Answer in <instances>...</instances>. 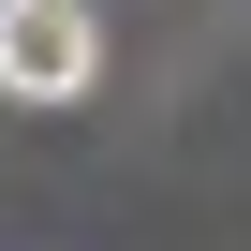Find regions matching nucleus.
Here are the masks:
<instances>
[{"label": "nucleus", "mask_w": 251, "mask_h": 251, "mask_svg": "<svg viewBox=\"0 0 251 251\" xmlns=\"http://www.w3.org/2000/svg\"><path fill=\"white\" fill-rule=\"evenodd\" d=\"M89 89H103L89 0H0V103H89Z\"/></svg>", "instance_id": "obj_1"}]
</instances>
